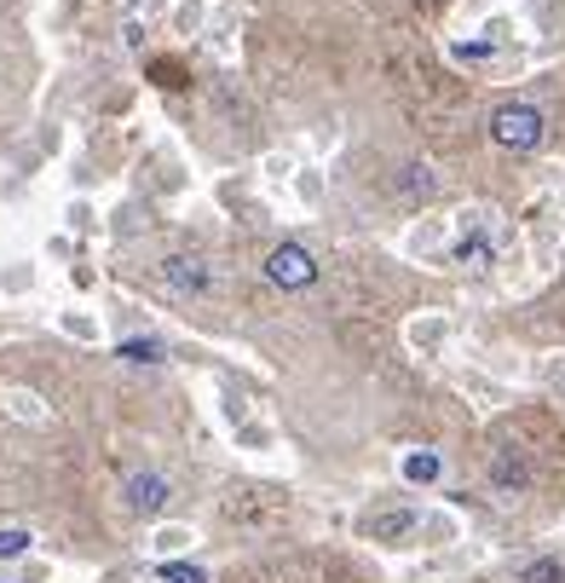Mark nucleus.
Instances as JSON below:
<instances>
[{"instance_id":"obj_11","label":"nucleus","mask_w":565,"mask_h":583,"mask_svg":"<svg viewBox=\"0 0 565 583\" xmlns=\"http://www.w3.org/2000/svg\"><path fill=\"white\" fill-rule=\"evenodd\" d=\"M520 583H565V566L559 561H531Z\"/></svg>"},{"instance_id":"obj_1","label":"nucleus","mask_w":565,"mask_h":583,"mask_svg":"<svg viewBox=\"0 0 565 583\" xmlns=\"http://www.w3.org/2000/svg\"><path fill=\"white\" fill-rule=\"evenodd\" d=\"M491 139L502 150H536V145L548 139V116L536 110V105H502L491 116Z\"/></svg>"},{"instance_id":"obj_8","label":"nucleus","mask_w":565,"mask_h":583,"mask_svg":"<svg viewBox=\"0 0 565 583\" xmlns=\"http://www.w3.org/2000/svg\"><path fill=\"white\" fill-rule=\"evenodd\" d=\"M491 474H497V486H525V463H520L513 451L497 456V468H491Z\"/></svg>"},{"instance_id":"obj_10","label":"nucleus","mask_w":565,"mask_h":583,"mask_svg":"<svg viewBox=\"0 0 565 583\" xmlns=\"http://www.w3.org/2000/svg\"><path fill=\"white\" fill-rule=\"evenodd\" d=\"M409 526H416V515H409V509H398V515H381L370 531H375V538H404Z\"/></svg>"},{"instance_id":"obj_7","label":"nucleus","mask_w":565,"mask_h":583,"mask_svg":"<svg viewBox=\"0 0 565 583\" xmlns=\"http://www.w3.org/2000/svg\"><path fill=\"white\" fill-rule=\"evenodd\" d=\"M456 261H461V266H484V261H491V243L479 237V225H473V237L456 243Z\"/></svg>"},{"instance_id":"obj_4","label":"nucleus","mask_w":565,"mask_h":583,"mask_svg":"<svg viewBox=\"0 0 565 583\" xmlns=\"http://www.w3.org/2000/svg\"><path fill=\"white\" fill-rule=\"evenodd\" d=\"M162 502H168V479L162 474H134L127 479V509L134 515H157Z\"/></svg>"},{"instance_id":"obj_12","label":"nucleus","mask_w":565,"mask_h":583,"mask_svg":"<svg viewBox=\"0 0 565 583\" xmlns=\"http://www.w3.org/2000/svg\"><path fill=\"white\" fill-rule=\"evenodd\" d=\"M162 583H209V572L185 566V561H168V566H162Z\"/></svg>"},{"instance_id":"obj_9","label":"nucleus","mask_w":565,"mask_h":583,"mask_svg":"<svg viewBox=\"0 0 565 583\" xmlns=\"http://www.w3.org/2000/svg\"><path fill=\"white\" fill-rule=\"evenodd\" d=\"M30 543H35V538H30L23 526H7V531H0V561H18V554L30 549Z\"/></svg>"},{"instance_id":"obj_6","label":"nucleus","mask_w":565,"mask_h":583,"mask_svg":"<svg viewBox=\"0 0 565 583\" xmlns=\"http://www.w3.org/2000/svg\"><path fill=\"white\" fill-rule=\"evenodd\" d=\"M121 359H127V364H162L168 347H162L157 336H134V341H121Z\"/></svg>"},{"instance_id":"obj_2","label":"nucleus","mask_w":565,"mask_h":583,"mask_svg":"<svg viewBox=\"0 0 565 583\" xmlns=\"http://www.w3.org/2000/svg\"><path fill=\"white\" fill-rule=\"evenodd\" d=\"M266 277L277 289H312L318 284V261L306 255L300 243H277L271 255H266Z\"/></svg>"},{"instance_id":"obj_3","label":"nucleus","mask_w":565,"mask_h":583,"mask_svg":"<svg viewBox=\"0 0 565 583\" xmlns=\"http://www.w3.org/2000/svg\"><path fill=\"white\" fill-rule=\"evenodd\" d=\"M162 284L179 289V295H202V289H209V261H196V255H168V261H162Z\"/></svg>"},{"instance_id":"obj_5","label":"nucleus","mask_w":565,"mask_h":583,"mask_svg":"<svg viewBox=\"0 0 565 583\" xmlns=\"http://www.w3.org/2000/svg\"><path fill=\"white\" fill-rule=\"evenodd\" d=\"M433 191H439V173H433L427 162H404V168H398V197H409V202L422 197V202H427Z\"/></svg>"},{"instance_id":"obj_13","label":"nucleus","mask_w":565,"mask_h":583,"mask_svg":"<svg viewBox=\"0 0 565 583\" xmlns=\"http://www.w3.org/2000/svg\"><path fill=\"white\" fill-rule=\"evenodd\" d=\"M404 474H409V479H439V456H433V451L409 456V463H404Z\"/></svg>"}]
</instances>
